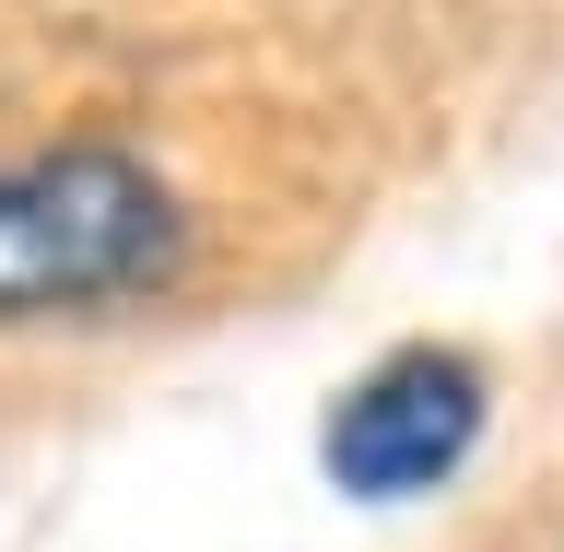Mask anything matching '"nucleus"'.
Instances as JSON below:
<instances>
[{"instance_id":"1","label":"nucleus","mask_w":564,"mask_h":552,"mask_svg":"<svg viewBox=\"0 0 564 552\" xmlns=\"http://www.w3.org/2000/svg\"><path fill=\"white\" fill-rule=\"evenodd\" d=\"M176 247H188L176 188L118 141H59L0 165V317H83L153 294Z\"/></svg>"},{"instance_id":"2","label":"nucleus","mask_w":564,"mask_h":552,"mask_svg":"<svg viewBox=\"0 0 564 552\" xmlns=\"http://www.w3.org/2000/svg\"><path fill=\"white\" fill-rule=\"evenodd\" d=\"M482 423H494V377L470 353L458 342H400L329 400L317 458H329V483L352 506H412V494L458 483V458L482 447Z\"/></svg>"}]
</instances>
